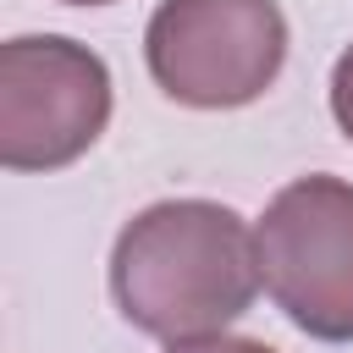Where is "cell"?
Wrapping results in <instances>:
<instances>
[{
  "mask_svg": "<svg viewBox=\"0 0 353 353\" xmlns=\"http://www.w3.org/2000/svg\"><path fill=\"white\" fill-rule=\"evenodd\" d=\"M259 292L254 232L215 199H160L138 210L110 248V298L121 320L160 342H193L248 314Z\"/></svg>",
  "mask_w": 353,
  "mask_h": 353,
  "instance_id": "obj_1",
  "label": "cell"
},
{
  "mask_svg": "<svg viewBox=\"0 0 353 353\" xmlns=\"http://www.w3.org/2000/svg\"><path fill=\"white\" fill-rule=\"evenodd\" d=\"M143 61L165 99L237 110L281 77L287 17L276 0H160L143 28Z\"/></svg>",
  "mask_w": 353,
  "mask_h": 353,
  "instance_id": "obj_2",
  "label": "cell"
},
{
  "mask_svg": "<svg viewBox=\"0 0 353 353\" xmlns=\"http://www.w3.org/2000/svg\"><path fill=\"white\" fill-rule=\"evenodd\" d=\"M270 303L314 342H353V182L298 176L254 226Z\"/></svg>",
  "mask_w": 353,
  "mask_h": 353,
  "instance_id": "obj_3",
  "label": "cell"
},
{
  "mask_svg": "<svg viewBox=\"0 0 353 353\" xmlns=\"http://www.w3.org/2000/svg\"><path fill=\"white\" fill-rule=\"evenodd\" d=\"M110 121V66L61 33L0 44V165L61 171L99 143Z\"/></svg>",
  "mask_w": 353,
  "mask_h": 353,
  "instance_id": "obj_4",
  "label": "cell"
},
{
  "mask_svg": "<svg viewBox=\"0 0 353 353\" xmlns=\"http://www.w3.org/2000/svg\"><path fill=\"white\" fill-rule=\"evenodd\" d=\"M331 116H336V127H342V138L353 143V44L336 55V66H331Z\"/></svg>",
  "mask_w": 353,
  "mask_h": 353,
  "instance_id": "obj_5",
  "label": "cell"
},
{
  "mask_svg": "<svg viewBox=\"0 0 353 353\" xmlns=\"http://www.w3.org/2000/svg\"><path fill=\"white\" fill-rule=\"evenodd\" d=\"M165 353H276V347H265V342H254V336H226V331H215V336L171 342Z\"/></svg>",
  "mask_w": 353,
  "mask_h": 353,
  "instance_id": "obj_6",
  "label": "cell"
},
{
  "mask_svg": "<svg viewBox=\"0 0 353 353\" xmlns=\"http://www.w3.org/2000/svg\"><path fill=\"white\" fill-rule=\"evenodd\" d=\"M61 6H110V0H61Z\"/></svg>",
  "mask_w": 353,
  "mask_h": 353,
  "instance_id": "obj_7",
  "label": "cell"
}]
</instances>
